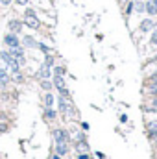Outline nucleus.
<instances>
[{
  "mask_svg": "<svg viewBox=\"0 0 157 159\" xmlns=\"http://www.w3.org/2000/svg\"><path fill=\"white\" fill-rule=\"evenodd\" d=\"M24 26H28V28H32V30H39L41 28V20L37 19V13H35V9H32V7H28V9H24Z\"/></svg>",
  "mask_w": 157,
  "mask_h": 159,
  "instance_id": "obj_1",
  "label": "nucleus"
},
{
  "mask_svg": "<svg viewBox=\"0 0 157 159\" xmlns=\"http://www.w3.org/2000/svg\"><path fill=\"white\" fill-rule=\"evenodd\" d=\"M52 135H54V143L56 144H59V143H70V133L65 129V128H56L54 131H52Z\"/></svg>",
  "mask_w": 157,
  "mask_h": 159,
  "instance_id": "obj_2",
  "label": "nucleus"
},
{
  "mask_svg": "<svg viewBox=\"0 0 157 159\" xmlns=\"http://www.w3.org/2000/svg\"><path fill=\"white\" fill-rule=\"evenodd\" d=\"M7 52H9V54L13 56V59L19 63V67L26 65V56H24V48H22V44H20V46H15V48H9Z\"/></svg>",
  "mask_w": 157,
  "mask_h": 159,
  "instance_id": "obj_3",
  "label": "nucleus"
},
{
  "mask_svg": "<svg viewBox=\"0 0 157 159\" xmlns=\"http://www.w3.org/2000/svg\"><path fill=\"white\" fill-rule=\"evenodd\" d=\"M4 44L7 46V48H15V46H20V39H19V35L17 34H11V32H7L6 35H4Z\"/></svg>",
  "mask_w": 157,
  "mask_h": 159,
  "instance_id": "obj_4",
  "label": "nucleus"
},
{
  "mask_svg": "<svg viewBox=\"0 0 157 159\" xmlns=\"http://www.w3.org/2000/svg\"><path fill=\"white\" fill-rule=\"evenodd\" d=\"M22 26H24V22L20 20V19H11L9 22H7V30L11 32V34H20L22 32Z\"/></svg>",
  "mask_w": 157,
  "mask_h": 159,
  "instance_id": "obj_5",
  "label": "nucleus"
},
{
  "mask_svg": "<svg viewBox=\"0 0 157 159\" xmlns=\"http://www.w3.org/2000/svg\"><path fill=\"white\" fill-rule=\"evenodd\" d=\"M155 28V22H154V19L152 17H148V19H144L142 22H141V26H139V30L141 32H144V34H148V32H152Z\"/></svg>",
  "mask_w": 157,
  "mask_h": 159,
  "instance_id": "obj_6",
  "label": "nucleus"
},
{
  "mask_svg": "<svg viewBox=\"0 0 157 159\" xmlns=\"http://www.w3.org/2000/svg\"><path fill=\"white\" fill-rule=\"evenodd\" d=\"M20 44H22V46H26V48H37L39 41L35 39V37H32V35H24L22 41H20Z\"/></svg>",
  "mask_w": 157,
  "mask_h": 159,
  "instance_id": "obj_7",
  "label": "nucleus"
},
{
  "mask_svg": "<svg viewBox=\"0 0 157 159\" xmlns=\"http://www.w3.org/2000/svg\"><path fill=\"white\" fill-rule=\"evenodd\" d=\"M37 78L39 80H50L52 78V69L46 67V65H41L39 72H37Z\"/></svg>",
  "mask_w": 157,
  "mask_h": 159,
  "instance_id": "obj_8",
  "label": "nucleus"
},
{
  "mask_svg": "<svg viewBox=\"0 0 157 159\" xmlns=\"http://www.w3.org/2000/svg\"><path fill=\"white\" fill-rule=\"evenodd\" d=\"M144 13H148L150 17H157V4L154 0H146V7H144Z\"/></svg>",
  "mask_w": 157,
  "mask_h": 159,
  "instance_id": "obj_9",
  "label": "nucleus"
},
{
  "mask_svg": "<svg viewBox=\"0 0 157 159\" xmlns=\"http://www.w3.org/2000/svg\"><path fill=\"white\" fill-rule=\"evenodd\" d=\"M69 148H70V146H69L67 143H59V144H56V154L61 156V157H65V156L69 154Z\"/></svg>",
  "mask_w": 157,
  "mask_h": 159,
  "instance_id": "obj_10",
  "label": "nucleus"
},
{
  "mask_svg": "<svg viewBox=\"0 0 157 159\" xmlns=\"http://www.w3.org/2000/svg\"><path fill=\"white\" fill-rule=\"evenodd\" d=\"M148 137L150 139H157V120H152V122H148Z\"/></svg>",
  "mask_w": 157,
  "mask_h": 159,
  "instance_id": "obj_11",
  "label": "nucleus"
},
{
  "mask_svg": "<svg viewBox=\"0 0 157 159\" xmlns=\"http://www.w3.org/2000/svg\"><path fill=\"white\" fill-rule=\"evenodd\" d=\"M74 148H76L78 154H81V152H91V150H89V144H87V139H85V141H76V143H74Z\"/></svg>",
  "mask_w": 157,
  "mask_h": 159,
  "instance_id": "obj_12",
  "label": "nucleus"
},
{
  "mask_svg": "<svg viewBox=\"0 0 157 159\" xmlns=\"http://www.w3.org/2000/svg\"><path fill=\"white\" fill-rule=\"evenodd\" d=\"M54 81H52V85H54V87H56V89H57V91H61V89H65V87H67V85H65V80H63V76H56V74H54Z\"/></svg>",
  "mask_w": 157,
  "mask_h": 159,
  "instance_id": "obj_13",
  "label": "nucleus"
},
{
  "mask_svg": "<svg viewBox=\"0 0 157 159\" xmlns=\"http://www.w3.org/2000/svg\"><path fill=\"white\" fill-rule=\"evenodd\" d=\"M144 7H146V0H133L135 13H144Z\"/></svg>",
  "mask_w": 157,
  "mask_h": 159,
  "instance_id": "obj_14",
  "label": "nucleus"
},
{
  "mask_svg": "<svg viewBox=\"0 0 157 159\" xmlns=\"http://www.w3.org/2000/svg\"><path fill=\"white\" fill-rule=\"evenodd\" d=\"M56 117H57V113H56L52 107H46V109H44V119H46V120H50V122H52V120H56Z\"/></svg>",
  "mask_w": 157,
  "mask_h": 159,
  "instance_id": "obj_15",
  "label": "nucleus"
},
{
  "mask_svg": "<svg viewBox=\"0 0 157 159\" xmlns=\"http://www.w3.org/2000/svg\"><path fill=\"white\" fill-rule=\"evenodd\" d=\"M146 85H148L150 89H154V87H157V70L154 72V74H150V78L146 80Z\"/></svg>",
  "mask_w": 157,
  "mask_h": 159,
  "instance_id": "obj_16",
  "label": "nucleus"
},
{
  "mask_svg": "<svg viewBox=\"0 0 157 159\" xmlns=\"http://www.w3.org/2000/svg\"><path fill=\"white\" fill-rule=\"evenodd\" d=\"M52 104H54V94L50 91H46V94H44V106L46 107H52Z\"/></svg>",
  "mask_w": 157,
  "mask_h": 159,
  "instance_id": "obj_17",
  "label": "nucleus"
},
{
  "mask_svg": "<svg viewBox=\"0 0 157 159\" xmlns=\"http://www.w3.org/2000/svg\"><path fill=\"white\" fill-rule=\"evenodd\" d=\"M43 65H46V67H54V54H46V57H44V63Z\"/></svg>",
  "mask_w": 157,
  "mask_h": 159,
  "instance_id": "obj_18",
  "label": "nucleus"
},
{
  "mask_svg": "<svg viewBox=\"0 0 157 159\" xmlns=\"http://www.w3.org/2000/svg\"><path fill=\"white\" fill-rule=\"evenodd\" d=\"M41 87H43L44 91H52V87H54V85H52V81H50V80H41Z\"/></svg>",
  "mask_w": 157,
  "mask_h": 159,
  "instance_id": "obj_19",
  "label": "nucleus"
},
{
  "mask_svg": "<svg viewBox=\"0 0 157 159\" xmlns=\"http://www.w3.org/2000/svg\"><path fill=\"white\" fill-rule=\"evenodd\" d=\"M52 69H54V74L56 76H65V67H59L57 65V67H52Z\"/></svg>",
  "mask_w": 157,
  "mask_h": 159,
  "instance_id": "obj_20",
  "label": "nucleus"
},
{
  "mask_svg": "<svg viewBox=\"0 0 157 159\" xmlns=\"http://www.w3.org/2000/svg\"><path fill=\"white\" fill-rule=\"evenodd\" d=\"M131 13H133V2H128V6H126V9H124V15L129 17Z\"/></svg>",
  "mask_w": 157,
  "mask_h": 159,
  "instance_id": "obj_21",
  "label": "nucleus"
},
{
  "mask_svg": "<svg viewBox=\"0 0 157 159\" xmlns=\"http://www.w3.org/2000/svg\"><path fill=\"white\" fill-rule=\"evenodd\" d=\"M150 44L157 46V30H155V28L152 30V35H150Z\"/></svg>",
  "mask_w": 157,
  "mask_h": 159,
  "instance_id": "obj_22",
  "label": "nucleus"
},
{
  "mask_svg": "<svg viewBox=\"0 0 157 159\" xmlns=\"http://www.w3.org/2000/svg\"><path fill=\"white\" fill-rule=\"evenodd\" d=\"M37 48H39L41 52H44V54H50V52H52V50H50V46H46L44 43H39V44H37Z\"/></svg>",
  "mask_w": 157,
  "mask_h": 159,
  "instance_id": "obj_23",
  "label": "nucleus"
},
{
  "mask_svg": "<svg viewBox=\"0 0 157 159\" xmlns=\"http://www.w3.org/2000/svg\"><path fill=\"white\" fill-rule=\"evenodd\" d=\"M74 141H85V133L83 131H76L74 133Z\"/></svg>",
  "mask_w": 157,
  "mask_h": 159,
  "instance_id": "obj_24",
  "label": "nucleus"
},
{
  "mask_svg": "<svg viewBox=\"0 0 157 159\" xmlns=\"http://www.w3.org/2000/svg\"><path fill=\"white\" fill-rule=\"evenodd\" d=\"M76 159H91V152H81V154H78Z\"/></svg>",
  "mask_w": 157,
  "mask_h": 159,
  "instance_id": "obj_25",
  "label": "nucleus"
},
{
  "mask_svg": "<svg viewBox=\"0 0 157 159\" xmlns=\"http://www.w3.org/2000/svg\"><path fill=\"white\" fill-rule=\"evenodd\" d=\"M81 129L87 131V129H89V124H87V122H81Z\"/></svg>",
  "mask_w": 157,
  "mask_h": 159,
  "instance_id": "obj_26",
  "label": "nucleus"
},
{
  "mask_svg": "<svg viewBox=\"0 0 157 159\" xmlns=\"http://www.w3.org/2000/svg\"><path fill=\"white\" fill-rule=\"evenodd\" d=\"M11 2H13V0H0V4H2V6H9Z\"/></svg>",
  "mask_w": 157,
  "mask_h": 159,
  "instance_id": "obj_27",
  "label": "nucleus"
},
{
  "mask_svg": "<svg viewBox=\"0 0 157 159\" xmlns=\"http://www.w3.org/2000/svg\"><path fill=\"white\" fill-rule=\"evenodd\" d=\"M28 2H30V0H17V4H19V6H26Z\"/></svg>",
  "mask_w": 157,
  "mask_h": 159,
  "instance_id": "obj_28",
  "label": "nucleus"
},
{
  "mask_svg": "<svg viewBox=\"0 0 157 159\" xmlns=\"http://www.w3.org/2000/svg\"><path fill=\"white\" fill-rule=\"evenodd\" d=\"M96 157H98V159H105V156H104L102 152H96Z\"/></svg>",
  "mask_w": 157,
  "mask_h": 159,
  "instance_id": "obj_29",
  "label": "nucleus"
},
{
  "mask_svg": "<svg viewBox=\"0 0 157 159\" xmlns=\"http://www.w3.org/2000/svg\"><path fill=\"white\" fill-rule=\"evenodd\" d=\"M50 159H63V157H61V156H57V154H54V156H52Z\"/></svg>",
  "mask_w": 157,
  "mask_h": 159,
  "instance_id": "obj_30",
  "label": "nucleus"
},
{
  "mask_svg": "<svg viewBox=\"0 0 157 159\" xmlns=\"http://www.w3.org/2000/svg\"><path fill=\"white\" fill-rule=\"evenodd\" d=\"M154 2H155V4H157V0H154Z\"/></svg>",
  "mask_w": 157,
  "mask_h": 159,
  "instance_id": "obj_31",
  "label": "nucleus"
}]
</instances>
